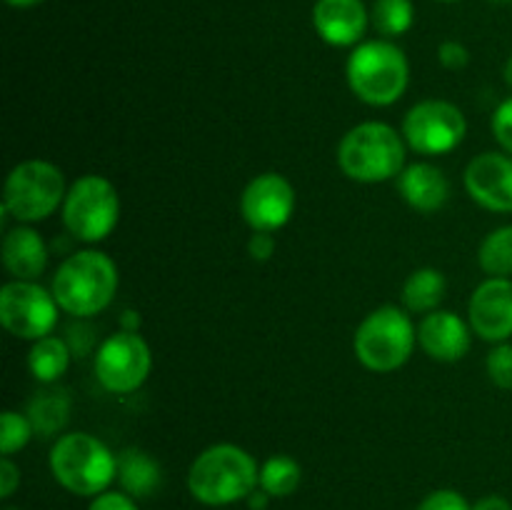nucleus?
Here are the masks:
<instances>
[{"instance_id":"nucleus-1","label":"nucleus","mask_w":512,"mask_h":510,"mask_svg":"<svg viewBox=\"0 0 512 510\" xmlns=\"http://www.w3.org/2000/svg\"><path fill=\"white\" fill-rule=\"evenodd\" d=\"M260 485V468L248 450L220 443L193 460L188 488L203 505H230L245 500Z\"/></svg>"},{"instance_id":"nucleus-2","label":"nucleus","mask_w":512,"mask_h":510,"mask_svg":"<svg viewBox=\"0 0 512 510\" xmlns=\"http://www.w3.org/2000/svg\"><path fill=\"white\" fill-rule=\"evenodd\" d=\"M50 293L60 310L75 318H90L113 303L118 293V268L100 250H80L55 270Z\"/></svg>"},{"instance_id":"nucleus-3","label":"nucleus","mask_w":512,"mask_h":510,"mask_svg":"<svg viewBox=\"0 0 512 510\" xmlns=\"http://www.w3.org/2000/svg\"><path fill=\"white\" fill-rule=\"evenodd\" d=\"M338 165L355 183H383L405 170L403 138L388 123H360L343 135Z\"/></svg>"},{"instance_id":"nucleus-4","label":"nucleus","mask_w":512,"mask_h":510,"mask_svg":"<svg viewBox=\"0 0 512 510\" xmlns=\"http://www.w3.org/2000/svg\"><path fill=\"white\" fill-rule=\"evenodd\" d=\"M50 470L75 495H100L118 478V455L90 433H68L50 450Z\"/></svg>"},{"instance_id":"nucleus-5","label":"nucleus","mask_w":512,"mask_h":510,"mask_svg":"<svg viewBox=\"0 0 512 510\" xmlns=\"http://www.w3.org/2000/svg\"><path fill=\"white\" fill-rule=\"evenodd\" d=\"M410 65L403 50L388 40L360 43L348 58V85L363 103L393 105L405 93Z\"/></svg>"},{"instance_id":"nucleus-6","label":"nucleus","mask_w":512,"mask_h":510,"mask_svg":"<svg viewBox=\"0 0 512 510\" xmlns=\"http://www.w3.org/2000/svg\"><path fill=\"white\" fill-rule=\"evenodd\" d=\"M415 340L418 330L410 315L395 305H383L358 325L353 348L365 368L375 373H390L408 363Z\"/></svg>"},{"instance_id":"nucleus-7","label":"nucleus","mask_w":512,"mask_h":510,"mask_svg":"<svg viewBox=\"0 0 512 510\" xmlns=\"http://www.w3.org/2000/svg\"><path fill=\"white\" fill-rule=\"evenodd\" d=\"M63 170L48 160H23L5 180L3 208L20 223H38L65 203Z\"/></svg>"},{"instance_id":"nucleus-8","label":"nucleus","mask_w":512,"mask_h":510,"mask_svg":"<svg viewBox=\"0 0 512 510\" xmlns=\"http://www.w3.org/2000/svg\"><path fill=\"white\" fill-rule=\"evenodd\" d=\"M120 198L115 185L103 175H83L70 185L63 203V223L73 238L100 243L115 230Z\"/></svg>"},{"instance_id":"nucleus-9","label":"nucleus","mask_w":512,"mask_h":510,"mask_svg":"<svg viewBox=\"0 0 512 510\" xmlns=\"http://www.w3.org/2000/svg\"><path fill=\"white\" fill-rule=\"evenodd\" d=\"M58 300L35 280H13L0 290V323L20 340H40L58 323Z\"/></svg>"},{"instance_id":"nucleus-10","label":"nucleus","mask_w":512,"mask_h":510,"mask_svg":"<svg viewBox=\"0 0 512 510\" xmlns=\"http://www.w3.org/2000/svg\"><path fill=\"white\" fill-rule=\"evenodd\" d=\"M465 115L448 100H423L413 105L403 120V138L420 155H443L458 148L465 138Z\"/></svg>"},{"instance_id":"nucleus-11","label":"nucleus","mask_w":512,"mask_h":510,"mask_svg":"<svg viewBox=\"0 0 512 510\" xmlns=\"http://www.w3.org/2000/svg\"><path fill=\"white\" fill-rule=\"evenodd\" d=\"M150 368H153V355L148 343L138 333L128 330L105 338L95 353V375L110 393L125 395L138 390L148 380Z\"/></svg>"},{"instance_id":"nucleus-12","label":"nucleus","mask_w":512,"mask_h":510,"mask_svg":"<svg viewBox=\"0 0 512 510\" xmlns=\"http://www.w3.org/2000/svg\"><path fill=\"white\" fill-rule=\"evenodd\" d=\"M295 210V190L280 173L255 175L240 195V213L255 233H275Z\"/></svg>"},{"instance_id":"nucleus-13","label":"nucleus","mask_w":512,"mask_h":510,"mask_svg":"<svg viewBox=\"0 0 512 510\" xmlns=\"http://www.w3.org/2000/svg\"><path fill=\"white\" fill-rule=\"evenodd\" d=\"M470 328L490 343H505L512 335V280L488 278L470 298Z\"/></svg>"},{"instance_id":"nucleus-14","label":"nucleus","mask_w":512,"mask_h":510,"mask_svg":"<svg viewBox=\"0 0 512 510\" xmlns=\"http://www.w3.org/2000/svg\"><path fill=\"white\" fill-rule=\"evenodd\" d=\"M465 188L470 198L493 213H512V158L483 153L465 168Z\"/></svg>"},{"instance_id":"nucleus-15","label":"nucleus","mask_w":512,"mask_h":510,"mask_svg":"<svg viewBox=\"0 0 512 510\" xmlns=\"http://www.w3.org/2000/svg\"><path fill=\"white\" fill-rule=\"evenodd\" d=\"M370 13L363 0H318L313 5V25L320 38L335 48L360 43L368 28Z\"/></svg>"},{"instance_id":"nucleus-16","label":"nucleus","mask_w":512,"mask_h":510,"mask_svg":"<svg viewBox=\"0 0 512 510\" xmlns=\"http://www.w3.org/2000/svg\"><path fill=\"white\" fill-rule=\"evenodd\" d=\"M420 348L440 363H455L470 350V330L453 310H433L420 320Z\"/></svg>"},{"instance_id":"nucleus-17","label":"nucleus","mask_w":512,"mask_h":510,"mask_svg":"<svg viewBox=\"0 0 512 510\" xmlns=\"http://www.w3.org/2000/svg\"><path fill=\"white\" fill-rule=\"evenodd\" d=\"M398 190L410 208L420 213H433L440 210L450 198V183L440 168L430 163L408 165L398 175Z\"/></svg>"},{"instance_id":"nucleus-18","label":"nucleus","mask_w":512,"mask_h":510,"mask_svg":"<svg viewBox=\"0 0 512 510\" xmlns=\"http://www.w3.org/2000/svg\"><path fill=\"white\" fill-rule=\"evenodd\" d=\"M3 265L15 280H35L48 265V245L33 228L8 230L3 238Z\"/></svg>"},{"instance_id":"nucleus-19","label":"nucleus","mask_w":512,"mask_h":510,"mask_svg":"<svg viewBox=\"0 0 512 510\" xmlns=\"http://www.w3.org/2000/svg\"><path fill=\"white\" fill-rule=\"evenodd\" d=\"M118 480L123 485V493L133 498H148L160 488V465L140 448H125L118 455Z\"/></svg>"},{"instance_id":"nucleus-20","label":"nucleus","mask_w":512,"mask_h":510,"mask_svg":"<svg viewBox=\"0 0 512 510\" xmlns=\"http://www.w3.org/2000/svg\"><path fill=\"white\" fill-rule=\"evenodd\" d=\"M445 275L435 268H420L410 273L403 285V303L410 313H433L445 298Z\"/></svg>"},{"instance_id":"nucleus-21","label":"nucleus","mask_w":512,"mask_h":510,"mask_svg":"<svg viewBox=\"0 0 512 510\" xmlns=\"http://www.w3.org/2000/svg\"><path fill=\"white\" fill-rule=\"evenodd\" d=\"M70 355L73 353L63 338L45 335V338L33 340V348L28 353V368L40 383H55L68 370Z\"/></svg>"},{"instance_id":"nucleus-22","label":"nucleus","mask_w":512,"mask_h":510,"mask_svg":"<svg viewBox=\"0 0 512 510\" xmlns=\"http://www.w3.org/2000/svg\"><path fill=\"white\" fill-rule=\"evenodd\" d=\"M70 418V395L65 390H45L38 393L28 405V420L33 423L35 433L50 438L65 428Z\"/></svg>"},{"instance_id":"nucleus-23","label":"nucleus","mask_w":512,"mask_h":510,"mask_svg":"<svg viewBox=\"0 0 512 510\" xmlns=\"http://www.w3.org/2000/svg\"><path fill=\"white\" fill-rule=\"evenodd\" d=\"M303 470L300 463L290 455H273L260 468V488L270 495V498H285L298 490Z\"/></svg>"},{"instance_id":"nucleus-24","label":"nucleus","mask_w":512,"mask_h":510,"mask_svg":"<svg viewBox=\"0 0 512 510\" xmlns=\"http://www.w3.org/2000/svg\"><path fill=\"white\" fill-rule=\"evenodd\" d=\"M478 263L490 278H510L512 275V225L493 230L480 243Z\"/></svg>"},{"instance_id":"nucleus-25","label":"nucleus","mask_w":512,"mask_h":510,"mask_svg":"<svg viewBox=\"0 0 512 510\" xmlns=\"http://www.w3.org/2000/svg\"><path fill=\"white\" fill-rule=\"evenodd\" d=\"M415 8L410 0H375L370 10V23L375 25L380 35H403L413 28Z\"/></svg>"},{"instance_id":"nucleus-26","label":"nucleus","mask_w":512,"mask_h":510,"mask_svg":"<svg viewBox=\"0 0 512 510\" xmlns=\"http://www.w3.org/2000/svg\"><path fill=\"white\" fill-rule=\"evenodd\" d=\"M33 423L28 420V415H20L15 410H5L3 418H0V450L3 455L18 453L20 448L28 445V440L33 438Z\"/></svg>"},{"instance_id":"nucleus-27","label":"nucleus","mask_w":512,"mask_h":510,"mask_svg":"<svg viewBox=\"0 0 512 510\" xmlns=\"http://www.w3.org/2000/svg\"><path fill=\"white\" fill-rule=\"evenodd\" d=\"M488 375L493 385L503 390H512V345L498 343L488 353Z\"/></svg>"},{"instance_id":"nucleus-28","label":"nucleus","mask_w":512,"mask_h":510,"mask_svg":"<svg viewBox=\"0 0 512 510\" xmlns=\"http://www.w3.org/2000/svg\"><path fill=\"white\" fill-rule=\"evenodd\" d=\"M415 510H473V505L458 490H435Z\"/></svg>"},{"instance_id":"nucleus-29","label":"nucleus","mask_w":512,"mask_h":510,"mask_svg":"<svg viewBox=\"0 0 512 510\" xmlns=\"http://www.w3.org/2000/svg\"><path fill=\"white\" fill-rule=\"evenodd\" d=\"M493 135L505 153L512 155V98L503 100L493 115Z\"/></svg>"},{"instance_id":"nucleus-30","label":"nucleus","mask_w":512,"mask_h":510,"mask_svg":"<svg viewBox=\"0 0 512 510\" xmlns=\"http://www.w3.org/2000/svg\"><path fill=\"white\" fill-rule=\"evenodd\" d=\"M438 60L448 70H463L470 63V50L458 40H445L438 48Z\"/></svg>"},{"instance_id":"nucleus-31","label":"nucleus","mask_w":512,"mask_h":510,"mask_svg":"<svg viewBox=\"0 0 512 510\" xmlns=\"http://www.w3.org/2000/svg\"><path fill=\"white\" fill-rule=\"evenodd\" d=\"M88 510H138L133 495L120 493V490H105V493L95 495Z\"/></svg>"},{"instance_id":"nucleus-32","label":"nucleus","mask_w":512,"mask_h":510,"mask_svg":"<svg viewBox=\"0 0 512 510\" xmlns=\"http://www.w3.org/2000/svg\"><path fill=\"white\" fill-rule=\"evenodd\" d=\"M93 333H95V330L90 328V325H85V323L70 325V328H68V338H65V343H68L70 353L80 355V358H83V355H88L90 348H93V343H95V335Z\"/></svg>"},{"instance_id":"nucleus-33","label":"nucleus","mask_w":512,"mask_h":510,"mask_svg":"<svg viewBox=\"0 0 512 510\" xmlns=\"http://www.w3.org/2000/svg\"><path fill=\"white\" fill-rule=\"evenodd\" d=\"M18 485H20L18 465H15L8 455H5L3 463H0V498H10Z\"/></svg>"},{"instance_id":"nucleus-34","label":"nucleus","mask_w":512,"mask_h":510,"mask_svg":"<svg viewBox=\"0 0 512 510\" xmlns=\"http://www.w3.org/2000/svg\"><path fill=\"white\" fill-rule=\"evenodd\" d=\"M248 253H250V258L260 260V263H265V260L273 258V253H275L273 233H255L248 243Z\"/></svg>"},{"instance_id":"nucleus-35","label":"nucleus","mask_w":512,"mask_h":510,"mask_svg":"<svg viewBox=\"0 0 512 510\" xmlns=\"http://www.w3.org/2000/svg\"><path fill=\"white\" fill-rule=\"evenodd\" d=\"M473 510H512V503L503 495H485L473 505Z\"/></svg>"},{"instance_id":"nucleus-36","label":"nucleus","mask_w":512,"mask_h":510,"mask_svg":"<svg viewBox=\"0 0 512 510\" xmlns=\"http://www.w3.org/2000/svg\"><path fill=\"white\" fill-rule=\"evenodd\" d=\"M245 500H248L250 510H265V508H268V503H270V495L265 493V490L258 485V488H255L253 493H250Z\"/></svg>"},{"instance_id":"nucleus-37","label":"nucleus","mask_w":512,"mask_h":510,"mask_svg":"<svg viewBox=\"0 0 512 510\" xmlns=\"http://www.w3.org/2000/svg\"><path fill=\"white\" fill-rule=\"evenodd\" d=\"M120 330H128V333H138L140 330V315L135 310H125L120 315Z\"/></svg>"},{"instance_id":"nucleus-38","label":"nucleus","mask_w":512,"mask_h":510,"mask_svg":"<svg viewBox=\"0 0 512 510\" xmlns=\"http://www.w3.org/2000/svg\"><path fill=\"white\" fill-rule=\"evenodd\" d=\"M8 5H13V8H33V5L43 3V0H5Z\"/></svg>"},{"instance_id":"nucleus-39","label":"nucleus","mask_w":512,"mask_h":510,"mask_svg":"<svg viewBox=\"0 0 512 510\" xmlns=\"http://www.w3.org/2000/svg\"><path fill=\"white\" fill-rule=\"evenodd\" d=\"M505 83L512 88V55L508 58V63H505Z\"/></svg>"},{"instance_id":"nucleus-40","label":"nucleus","mask_w":512,"mask_h":510,"mask_svg":"<svg viewBox=\"0 0 512 510\" xmlns=\"http://www.w3.org/2000/svg\"><path fill=\"white\" fill-rule=\"evenodd\" d=\"M493 3H512V0H493Z\"/></svg>"},{"instance_id":"nucleus-41","label":"nucleus","mask_w":512,"mask_h":510,"mask_svg":"<svg viewBox=\"0 0 512 510\" xmlns=\"http://www.w3.org/2000/svg\"><path fill=\"white\" fill-rule=\"evenodd\" d=\"M440 3H455V0H440Z\"/></svg>"}]
</instances>
